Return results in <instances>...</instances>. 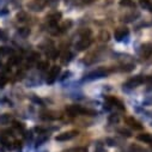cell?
<instances>
[{"mask_svg": "<svg viewBox=\"0 0 152 152\" xmlns=\"http://www.w3.org/2000/svg\"><path fill=\"white\" fill-rule=\"evenodd\" d=\"M78 135V131L75 129H72V131H67V132H64V133H60L59 135H56V140L58 141H67V140H71L73 139L74 137Z\"/></svg>", "mask_w": 152, "mask_h": 152, "instance_id": "obj_4", "label": "cell"}, {"mask_svg": "<svg viewBox=\"0 0 152 152\" xmlns=\"http://www.w3.org/2000/svg\"><path fill=\"white\" fill-rule=\"evenodd\" d=\"M10 121H11V116L9 115V114H4V115L0 116V124L6 125V124H9Z\"/></svg>", "mask_w": 152, "mask_h": 152, "instance_id": "obj_18", "label": "cell"}, {"mask_svg": "<svg viewBox=\"0 0 152 152\" xmlns=\"http://www.w3.org/2000/svg\"><path fill=\"white\" fill-rule=\"evenodd\" d=\"M71 59H72V54H71L69 52H65V53L62 54V56H61V61H62V64H67V62H69Z\"/></svg>", "mask_w": 152, "mask_h": 152, "instance_id": "obj_16", "label": "cell"}, {"mask_svg": "<svg viewBox=\"0 0 152 152\" xmlns=\"http://www.w3.org/2000/svg\"><path fill=\"white\" fill-rule=\"evenodd\" d=\"M71 25H72V22H71V20H68V22H65L64 24H61V25L59 26V30H58V32L60 34V32H64V31L68 30V28H71Z\"/></svg>", "mask_w": 152, "mask_h": 152, "instance_id": "obj_15", "label": "cell"}, {"mask_svg": "<svg viewBox=\"0 0 152 152\" xmlns=\"http://www.w3.org/2000/svg\"><path fill=\"white\" fill-rule=\"evenodd\" d=\"M92 43V40L90 39V37H82L80 41L77 42V45H75V48H77V50L82 52V50H85L86 48H89Z\"/></svg>", "mask_w": 152, "mask_h": 152, "instance_id": "obj_7", "label": "cell"}, {"mask_svg": "<svg viewBox=\"0 0 152 152\" xmlns=\"http://www.w3.org/2000/svg\"><path fill=\"white\" fill-rule=\"evenodd\" d=\"M60 74V67L59 66H53L50 69H49V73H48V78H47V82L49 84H52Z\"/></svg>", "mask_w": 152, "mask_h": 152, "instance_id": "obj_8", "label": "cell"}, {"mask_svg": "<svg viewBox=\"0 0 152 152\" xmlns=\"http://www.w3.org/2000/svg\"><path fill=\"white\" fill-rule=\"evenodd\" d=\"M108 73H109V71H108V69H105V68L101 67V68H97V69H95V71L90 72V73L86 75V79H89V80H92V79L103 78V77H105V75H107Z\"/></svg>", "mask_w": 152, "mask_h": 152, "instance_id": "obj_3", "label": "cell"}, {"mask_svg": "<svg viewBox=\"0 0 152 152\" xmlns=\"http://www.w3.org/2000/svg\"><path fill=\"white\" fill-rule=\"evenodd\" d=\"M85 111H86V109H84L83 107L77 105V104H72V105L66 107V114L68 116H78V115H82V114H85Z\"/></svg>", "mask_w": 152, "mask_h": 152, "instance_id": "obj_1", "label": "cell"}, {"mask_svg": "<svg viewBox=\"0 0 152 152\" xmlns=\"http://www.w3.org/2000/svg\"><path fill=\"white\" fill-rule=\"evenodd\" d=\"M20 60H22V59H20V56H16V55H15V56H11V58H10V60H9V65H10V66L17 65V64H19V62H20Z\"/></svg>", "mask_w": 152, "mask_h": 152, "instance_id": "obj_17", "label": "cell"}, {"mask_svg": "<svg viewBox=\"0 0 152 152\" xmlns=\"http://www.w3.org/2000/svg\"><path fill=\"white\" fill-rule=\"evenodd\" d=\"M9 82V78L5 72H1L0 73V88H4Z\"/></svg>", "mask_w": 152, "mask_h": 152, "instance_id": "obj_14", "label": "cell"}, {"mask_svg": "<svg viewBox=\"0 0 152 152\" xmlns=\"http://www.w3.org/2000/svg\"><path fill=\"white\" fill-rule=\"evenodd\" d=\"M142 83H145V77H144V75H135V77H133V78H131V79H128V80L126 82L125 88H127V89H133V88L139 86V85L142 84Z\"/></svg>", "mask_w": 152, "mask_h": 152, "instance_id": "obj_2", "label": "cell"}, {"mask_svg": "<svg viewBox=\"0 0 152 152\" xmlns=\"http://www.w3.org/2000/svg\"><path fill=\"white\" fill-rule=\"evenodd\" d=\"M0 66H1V62H0Z\"/></svg>", "mask_w": 152, "mask_h": 152, "instance_id": "obj_28", "label": "cell"}, {"mask_svg": "<svg viewBox=\"0 0 152 152\" xmlns=\"http://www.w3.org/2000/svg\"><path fill=\"white\" fill-rule=\"evenodd\" d=\"M96 0H82V3L83 4H86V5H90V4H92V3H95Z\"/></svg>", "mask_w": 152, "mask_h": 152, "instance_id": "obj_26", "label": "cell"}, {"mask_svg": "<svg viewBox=\"0 0 152 152\" xmlns=\"http://www.w3.org/2000/svg\"><path fill=\"white\" fill-rule=\"evenodd\" d=\"M61 12H53V13H50L48 17H47V19H48V23L52 25V26H56L58 25V22L61 19Z\"/></svg>", "mask_w": 152, "mask_h": 152, "instance_id": "obj_10", "label": "cell"}, {"mask_svg": "<svg viewBox=\"0 0 152 152\" xmlns=\"http://www.w3.org/2000/svg\"><path fill=\"white\" fill-rule=\"evenodd\" d=\"M126 124H127L128 126H131L132 128L137 129V131L142 129V125H141L138 120H135L134 118H127V119H126Z\"/></svg>", "mask_w": 152, "mask_h": 152, "instance_id": "obj_12", "label": "cell"}, {"mask_svg": "<svg viewBox=\"0 0 152 152\" xmlns=\"http://www.w3.org/2000/svg\"><path fill=\"white\" fill-rule=\"evenodd\" d=\"M129 34V30L127 28H118L115 30V32H114V36H115V39L118 41H122L125 37H127Z\"/></svg>", "mask_w": 152, "mask_h": 152, "instance_id": "obj_9", "label": "cell"}, {"mask_svg": "<svg viewBox=\"0 0 152 152\" xmlns=\"http://www.w3.org/2000/svg\"><path fill=\"white\" fill-rule=\"evenodd\" d=\"M37 66H39L40 69H46L49 66V64H48V61H40L39 64H37Z\"/></svg>", "mask_w": 152, "mask_h": 152, "instance_id": "obj_19", "label": "cell"}, {"mask_svg": "<svg viewBox=\"0 0 152 152\" xmlns=\"http://www.w3.org/2000/svg\"><path fill=\"white\" fill-rule=\"evenodd\" d=\"M140 54H141V56L145 58V59L150 58L151 54H152V45H151V43H145V45H142L141 48H140Z\"/></svg>", "mask_w": 152, "mask_h": 152, "instance_id": "obj_11", "label": "cell"}, {"mask_svg": "<svg viewBox=\"0 0 152 152\" xmlns=\"http://www.w3.org/2000/svg\"><path fill=\"white\" fill-rule=\"evenodd\" d=\"M39 58H40V55H39V54H37V53H32L29 60H30V62H32V61H36V60H37V59H39Z\"/></svg>", "mask_w": 152, "mask_h": 152, "instance_id": "obj_25", "label": "cell"}, {"mask_svg": "<svg viewBox=\"0 0 152 152\" xmlns=\"http://www.w3.org/2000/svg\"><path fill=\"white\" fill-rule=\"evenodd\" d=\"M105 101H107L108 105L115 107V108H118V109H120V110H125L124 103H122L119 98H116V97H114V96H107V97H105Z\"/></svg>", "mask_w": 152, "mask_h": 152, "instance_id": "obj_6", "label": "cell"}, {"mask_svg": "<svg viewBox=\"0 0 152 152\" xmlns=\"http://www.w3.org/2000/svg\"><path fill=\"white\" fill-rule=\"evenodd\" d=\"M46 4V0H32L30 4H28V9H30L31 11H42Z\"/></svg>", "mask_w": 152, "mask_h": 152, "instance_id": "obj_5", "label": "cell"}, {"mask_svg": "<svg viewBox=\"0 0 152 152\" xmlns=\"http://www.w3.org/2000/svg\"><path fill=\"white\" fill-rule=\"evenodd\" d=\"M82 37H90L91 36V30L90 29H84L82 32H80Z\"/></svg>", "mask_w": 152, "mask_h": 152, "instance_id": "obj_22", "label": "cell"}, {"mask_svg": "<svg viewBox=\"0 0 152 152\" xmlns=\"http://www.w3.org/2000/svg\"><path fill=\"white\" fill-rule=\"evenodd\" d=\"M18 32H19V35H22V36L26 37V36H28V35L30 34V30H29L28 28H22V29H20V30L18 31Z\"/></svg>", "mask_w": 152, "mask_h": 152, "instance_id": "obj_20", "label": "cell"}, {"mask_svg": "<svg viewBox=\"0 0 152 152\" xmlns=\"http://www.w3.org/2000/svg\"><path fill=\"white\" fill-rule=\"evenodd\" d=\"M150 1L148 0H140V6L141 7H144V9H148L150 7Z\"/></svg>", "mask_w": 152, "mask_h": 152, "instance_id": "obj_23", "label": "cell"}, {"mask_svg": "<svg viewBox=\"0 0 152 152\" xmlns=\"http://www.w3.org/2000/svg\"><path fill=\"white\" fill-rule=\"evenodd\" d=\"M148 10H150V11H151V12H152V4H151V5H150V7H148Z\"/></svg>", "mask_w": 152, "mask_h": 152, "instance_id": "obj_27", "label": "cell"}, {"mask_svg": "<svg viewBox=\"0 0 152 152\" xmlns=\"http://www.w3.org/2000/svg\"><path fill=\"white\" fill-rule=\"evenodd\" d=\"M137 138H138V140L141 141V142H146V144L152 142V135L148 134V133H141V134H139Z\"/></svg>", "mask_w": 152, "mask_h": 152, "instance_id": "obj_13", "label": "cell"}, {"mask_svg": "<svg viewBox=\"0 0 152 152\" xmlns=\"http://www.w3.org/2000/svg\"><path fill=\"white\" fill-rule=\"evenodd\" d=\"M119 133H121V135L127 137V138H129V137H131V132H129V131H127V129H119Z\"/></svg>", "mask_w": 152, "mask_h": 152, "instance_id": "obj_24", "label": "cell"}, {"mask_svg": "<svg viewBox=\"0 0 152 152\" xmlns=\"http://www.w3.org/2000/svg\"><path fill=\"white\" fill-rule=\"evenodd\" d=\"M13 124H15V125H13V126H15V128L19 129L20 132H24V125H23L22 122H17V121H15Z\"/></svg>", "mask_w": 152, "mask_h": 152, "instance_id": "obj_21", "label": "cell"}]
</instances>
